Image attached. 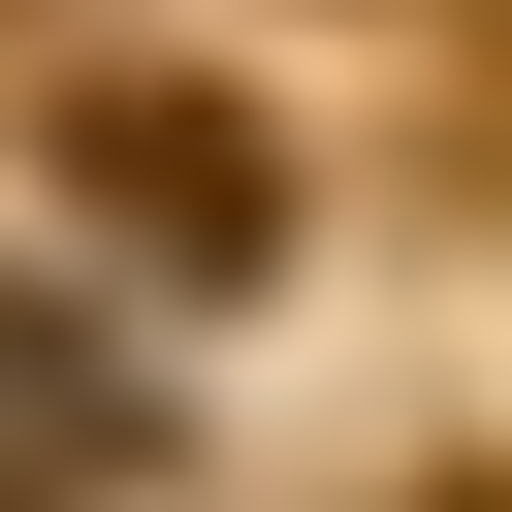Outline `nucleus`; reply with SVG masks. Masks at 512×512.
Wrapping results in <instances>:
<instances>
[{
	"label": "nucleus",
	"mask_w": 512,
	"mask_h": 512,
	"mask_svg": "<svg viewBox=\"0 0 512 512\" xmlns=\"http://www.w3.org/2000/svg\"><path fill=\"white\" fill-rule=\"evenodd\" d=\"M32 160H64V224H96V256H160V288H256V256H288V128H256V96H192V64H64V128H32Z\"/></svg>",
	"instance_id": "f257e3e1"
},
{
	"label": "nucleus",
	"mask_w": 512,
	"mask_h": 512,
	"mask_svg": "<svg viewBox=\"0 0 512 512\" xmlns=\"http://www.w3.org/2000/svg\"><path fill=\"white\" fill-rule=\"evenodd\" d=\"M0 480H128V384H96V352H32V320H0Z\"/></svg>",
	"instance_id": "f03ea898"
}]
</instances>
